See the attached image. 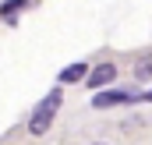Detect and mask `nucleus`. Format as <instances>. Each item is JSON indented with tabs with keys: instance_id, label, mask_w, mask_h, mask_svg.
I'll return each mask as SVG.
<instances>
[{
	"instance_id": "nucleus-1",
	"label": "nucleus",
	"mask_w": 152,
	"mask_h": 145,
	"mask_svg": "<svg viewBox=\"0 0 152 145\" xmlns=\"http://www.w3.org/2000/svg\"><path fill=\"white\" fill-rule=\"evenodd\" d=\"M60 103H64V92L53 89V92L32 110V117H28V135H46L50 124H53V117H57V110H60Z\"/></svg>"
},
{
	"instance_id": "nucleus-2",
	"label": "nucleus",
	"mask_w": 152,
	"mask_h": 145,
	"mask_svg": "<svg viewBox=\"0 0 152 145\" xmlns=\"http://www.w3.org/2000/svg\"><path fill=\"white\" fill-rule=\"evenodd\" d=\"M138 96L134 92H124V89H99L92 96V106L96 110H110V106H120V103H134Z\"/></svg>"
},
{
	"instance_id": "nucleus-3",
	"label": "nucleus",
	"mask_w": 152,
	"mask_h": 145,
	"mask_svg": "<svg viewBox=\"0 0 152 145\" xmlns=\"http://www.w3.org/2000/svg\"><path fill=\"white\" fill-rule=\"evenodd\" d=\"M113 78H117V64H96V67L88 71V78H85V85L99 92V89L113 85Z\"/></svg>"
},
{
	"instance_id": "nucleus-4",
	"label": "nucleus",
	"mask_w": 152,
	"mask_h": 145,
	"mask_svg": "<svg viewBox=\"0 0 152 145\" xmlns=\"http://www.w3.org/2000/svg\"><path fill=\"white\" fill-rule=\"evenodd\" d=\"M88 78V67H85V60H78V64H67L64 71L57 74V81L60 85H78V81H85Z\"/></svg>"
},
{
	"instance_id": "nucleus-5",
	"label": "nucleus",
	"mask_w": 152,
	"mask_h": 145,
	"mask_svg": "<svg viewBox=\"0 0 152 145\" xmlns=\"http://www.w3.org/2000/svg\"><path fill=\"white\" fill-rule=\"evenodd\" d=\"M134 78H138V81H149L152 78V53H145V57L134 64Z\"/></svg>"
},
{
	"instance_id": "nucleus-6",
	"label": "nucleus",
	"mask_w": 152,
	"mask_h": 145,
	"mask_svg": "<svg viewBox=\"0 0 152 145\" xmlns=\"http://www.w3.org/2000/svg\"><path fill=\"white\" fill-rule=\"evenodd\" d=\"M25 4H28V0H7V4H0V18H7V21H11Z\"/></svg>"
},
{
	"instance_id": "nucleus-7",
	"label": "nucleus",
	"mask_w": 152,
	"mask_h": 145,
	"mask_svg": "<svg viewBox=\"0 0 152 145\" xmlns=\"http://www.w3.org/2000/svg\"><path fill=\"white\" fill-rule=\"evenodd\" d=\"M142 99H149V103H152V89H149V92H142Z\"/></svg>"
},
{
	"instance_id": "nucleus-8",
	"label": "nucleus",
	"mask_w": 152,
	"mask_h": 145,
	"mask_svg": "<svg viewBox=\"0 0 152 145\" xmlns=\"http://www.w3.org/2000/svg\"><path fill=\"white\" fill-rule=\"evenodd\" d=\"M96 145H106V142H96Z\"/></svg>"
}]
</instances>
